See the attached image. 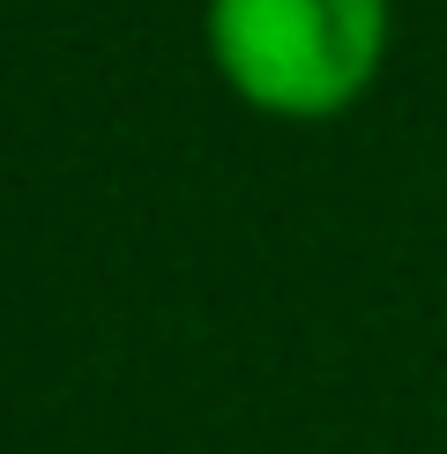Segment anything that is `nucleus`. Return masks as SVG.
Masks as SVG:
<instances>
[{"mask_svg":"<svg viewBox=\"0 0 447 454\" xmlns=\"http://www.w3.org/2000/svg\"><path fill=\"white\" fill-rule=\"evenodd\" d=\"M396 52V0H201V60L269 127L358 112Z\"/></svg>","mask_w":447,"mask_h":454,"instance_id":"nucleus-1","label":"nucleus"}]
</instances>
